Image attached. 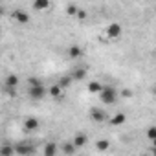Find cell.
Returning <instances> with one entry per match:
<instances>
[{
	"label": "cell",
	"mask_w": 156,
	"mask_h": 156,
	"mask_svg": "<svg viewBox=\"0 0 156 156\" xmlns=\"http://www.w3.org/2000/svg\"><path fill=\"white\" fill-rule=\"evenodd\" d=\"M28 85H30V88H28V94H30V98L31 99H35V101H39V99H42L44 96H46V87L39 81V79H35V77H30L28 79Z\"/></svg>",
	"instance_id": "6da1fadb"
},
{
	"label": "cell",
	"mask_w": 156,
	"mask_h": 156,
	"mask_svg": "<svg viewBox=\"0 0 156 156\" xmlns=\"http://www.w3.org/2000/svg\"><path fill=\"white\" fill-rule=\"evenodd\" d=\"M99 98L105 105H114V103H118V90L112 87H103L99 92Z\"/></svg>",
	"instance_id": "7a4b0ae2"
},
{
	"label": "cell",
	"mask_w": 156,
	"mask_h": 156,
	"mask_svg": "<svg viewBox=\"0 0 156 156\" xmlns=\"http://www.w3.org/2000/svg\"><path fill=\"white\" fill-rule=\"evenodd\" d=\"M13 147H15V154H19V156H33L35 154V147L30 141H17Z\"/></svg>",
	"instance_id": "3957f363"
},
{
	"label": "cell",
	"mask_w": 156,
	"mask_h": 156,
	"mask_svg": "<svg viewBox=\"0 0 156 156\" xmlns=\"http://www.w3.org/2000/svg\"><path fill=\"white\" fill-rule=\"evenodd\" d=\"M39 127H41L39 118L30 116V118H26V119H24V129H26L28 132H35V130H39Z\"/></svg>",
	"instance_id": "277c9868"
},
{
	"label": "cell",
	"mask_w": 156,
	"mask_h": 156,
	"mask_svg": "<svg viewBox=\"0 0 156 156\" xmlns=\"http://www.w3.org/2000/svg\"><path fill=\"white\" fill-rule=\"evenodd\" d=\"M87 143H88V136L83 134V132H77L75 138H73V141H72V145H73L75 149H81V147H85Z\"/></svg>",
	"instance_id": "5b68a950"
},
{
	"label": "cell",
	"mask_w": 156,
	"mask_h": 156,
	"mask_svg": "<svg viewBox=\"0 0 156 156\" xmlns=\"http://www.w3.org/2000/svg\"><path fill=\"white\" fill-rule=\"evenodd\" d=\"M107 35H108L110 39H118V37L121 35V26L116 24V22L108 24V26H107Z\"/></svg>",
	"instance_id": "8992f818"
},
{
	"label": "cell",
	"mask_w": 156,
	"mask_h": 156,
	"mask_svg": "<svg viewBox=\"0 0 156 156\" xmlns=\"http://www.w3.org/2000/svg\"><path fill=\"white\" fill-rule=\"evenodd\" d=\"M90 118H92L94 121H98V123H103L108 116H107L101 108H92V110H90Z\"/></svg>",
	"instance_id": "52a82bcc"
},
{
	"label": "cell",
	"mask_w": 156,
	"mask_h": 156,
	"mask_svg": "<svg viewBox=\"0 0 156 156\" xmlns=\"http://www.w3.org/2000/svg\"><path fill=\"white\" fill-rule=\"evenodd\" d=\"M13 19H15L17 22H20V24H28V22H30V15H28L26 11H22V9L13 11Z\"/></svg>",
	"instance_id": "ba28073f"
},
{
	"label": "cell",
	"mask_w": 156,
	"mask_h": 156,
	"mask_svg": "<svg viewBox=\"0 0 156 156\" xmlns=\"http://www.w3.org/2000/svg\"><path fill=\"white\" fill-rule=\"evenodd\" d=\"M125 121H127V114H125V112H118L116 116L110 118V125H114V127H119V125H123Z\"/></svg>",
	"instance_id": "9c48e42d"
},
{
	"label": "cell",
	"mask_w": 156,
	"mask_h": 156,
	"mask_svg": "<svg viewBox=\"0 0 156 156\" xmlns=\"http://www.w3.org/2000/svg\"><path fill=\"white\" fill-rule=\"evenodd\" d=\"M42 154L44 156H57V145L53 141H48L44 147H42Z\"/></svg>",
	"instance_id": "30bf717a"
},
{
	"label": "cell",
	"mask_w": 156,
	"mask_h": 156,
	"mask_svg": "<svg viewBox=\"0 0 156 156\" xmlns=\"http://www.w3.org/2000/svg\"><path fill=\"white\" fill-rule=\"evenodd\" d=\"M81 55H83V50L77 46V44H73V46L68 48V57H72V59H79Z\"/></svg>",
	"instance_id": "8fae6325"
},
{
	"label": "cell",
	"mask_w": 156,
	"mask_h": 156,
	"mask_svg": "<svg viewBox=\"0 0 156 156\" xmlns=\"http://www.w3.org/2000/svg\"><path fill=\"white\" fill-rule=\"evenodd\" d=\"M72 81H77V79H85L87 77V70L85 68H75L73 72H72Z\"/></svg>",
	"instance_id": "7c38bea8"
},
{
	"label": "cell",
	"mask_w": 156,
	"mask_h": 156,
	"mask_svg": "<svg viewBox=\"0 0 156 156\" xmlns=\"http://www.w3.org/2000/svg\"><path fill=\"white\" fill-rule=\"evenodd\" d=\"M6 85H8V88H17L19 87V77L15 73H9L6 77Z\"/></svg>",
	"instance_id": "4fadbf2b"
},
{
	"label": "cell",
	"mask_w": 156,
	"mask_h": 156,
	"mask_svg": "<svg viewBox=\"0 0 156 156\" xmlns=\"http://www.w3.org/2000/svg\"><path fill=\"white\" fill-rule=\"evenodd\" d=\"M70 85H72V77H70V75H62L61 79H59V83H57V87H59L61 90H66Z\"/></svg>",
	"instance_id": "5bb4252c"
},
{
	"label": "cell",
	"mask_w": 156,
	"mask_h": 156,
	"mask_svg": "<svg viewBox=\"0 0 156 156\" xmlns=\"http://www.w3.org/2000/svg\"><path fill=\"white\" fill-rule=\"evenodd\" d=\"M87 88H88V92H90V94H99V92H101V88H103V85H101L99 81H90Z\"/></svg>",
	"instance_id": "9a60e30c"
},
{
	"label": "cell",
	"mask_w": 156,
	"mask_h": 156,
	"mask_svg": "<svg viewBox=\"0 0 156 156\" xmlns=\"http://www.w3.org/2000/svg\"><path fill=\"white\" fill-rule=\"evenodd\" d=\"M13 154H15V147L13 145L6 143V145L0 147V156H13Z\"/></svg>",
	"instance_id": "2e32d148"
},
{
	"label": "cell",
	"mask_w": 156,
	"mask_h": 156,
	"mask_svg": "<svg viewBox=\"0 0 156 156\" xmlns=\"http://www.w3.org/2000/svg\"><path fill=\"white\" fill-rule=\"evenodd\" d=\"M48 8H50L48 0H35V2H33V9H37V11H44Z\"/></svg>",
	"instance_id": "e0dca14e"
},
{
	"label": "cell",
	"mask_w": 156,
	"mask_h": 156,
	"mask_svg": "<svg viewBox=\"0 0 156 156\" xmlns=\"http://www.w3.org/2000/svg\"><path fill=\"white\" fill-rule=\"evenodd\" d=\"M96 147H98V151L105 152V151H108V147H110V141H108V140H98Z\"/></svg>",
	"instance_id": "ac0fdd59"
},
{
	"label": "cell",
	"mask_w": 156,
	"mask_h": 156,
	"mask_svg": "<svg viewBox=\"0 0 156 156\" xmlns=\"http://www.w3.org/2000/svg\"><path fill=\"white\" fill-rule=\"evenodd\" d=\"M48 94H50V96H51V98H59V96H61V94H62V90H61V88H59V87H57V85H55V87H51V88H50V90H48Z\"/></svg>",
	"instance_id": "d6986e66"
},
{
	"label": "cell",
	"mask_w": 156,
	"mask_h": 156,
	"mask_svg": "<svg viewBox=\"0 0 156 156\" xmlns=\"http://www.w3.org/2000/svg\"><path fill=\"white\" fill-rule=\"evenodd\" d=\"M62 152H64V154H73V152H75V147H73L72 143H66V145L62 147Z\"/></svg>",
	"instance_id": "ffe728a7"
},
{
	"label": "cell",
	"mask_w": 156,
	"mask_h": 156,
	"mask_svg": "<svg viewBox=\"0 0 156 156\" xmlns=\"http://www.w3.org/2000/svg\"><path fill=\"white\" fill-rule=\"evenodd\" d=\"M147 138L149 140H154L156 138V127H149L147 129Z\"/></svg>",
	"instance_id": "44dd1931"
},
{
	"label": "cell",
	"mask_w": 156,
	"mask_h": 156,
	"mask_svg": "<svg viewBox=\"0 0 156 156\" xmlns=\"http://www.w3.org/2000/svg\"><path fill=\"white\" fill-rule=\"evenodd\" d=\"M75 17L83 20V19H87V11H83V9H77V13H75Z\"/></svg>",
	"instance_id": "7402d4cb"
},
{
	"label": "cell",
	"mask_w": 156,
	"mask_h": 156,
	"mask_svg": "<svg viewBox=\"0 0 156 156\" xmlns=\"http://www.w3.org/2000/svg\"><path fill=\"white\" fill-rule=\"evenodd\" d=\"M66 13H68V15H75V13H77V8H75V6H68V8H66Z\"/></svg>",
	"instance_id": "603a6c76"
},
{
	"label": "cell",
	"mask_w": 156,
	"mask_h": 156,
	"mask_svg": "<svg viewBox=\"0 0 156 156\" xmlns=\"http://www.w3.org/2000/svg\"><path fill=\"white\" fill-rule=\"evenodd\" d=\"M121 96H123V98H130V96H132V92H130V90H123V92H121Z\"/></svg>",
	"instance_id": "cb8c5ba5"
},
{
	"label": "cell",
	"mask_w": 156,
	"mask_h": 156,
	"mask_svg": "<svg viewBox=\"0 0 156 156\" xmlns=\"http://www.w3.org/2000/svg\"><path fill=\"white\" fill-rule=\"evenodd\" d=\"M2 15H4V8H2V6H0V17H2Z\"/></svg>",
	"instance_id": "d4e9b609"
}]
</instances>
